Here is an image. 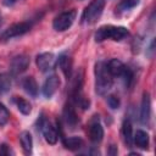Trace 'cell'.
Listing matches in <instances>:
<instances>
[{
  "label": "cell",
  "mask_w": 156,
  "mask_h": 156,
  "mask_svg": "<svg viewBox=\"0 0 156 156\" xmlns=\"http://www.w3.org/2000/svg\"><path fill=\"white\" fill-rule=\"evenodd\" d=\"M117 152H118L117 146H115V145H110V150L107 151V154L111 155V156H113V155H117Z\"/></svg>",
  "instance_id": "4316f807"
},
{
  "label": "cell",
  "mask_w": 156,
  "mask_h": 156,
  "mask_svg": "<svg viewBox=\"0 0 156 156\" xmlns=\"http://www.w3.org/2000/svg\"><path fill=\"white\" fill-rule=\"evenodd\" d=\"M122 136H123V141L128 147H132L133 145V128H132V123L129 119H124L123 124H122Z\"/></svg>",
  "instance_id": "ac0fdd59"
},
{
  "label": "cell",
  "mask_w": 156,
  "mask_h": 156,
  "mask_svg": "<svg viewBox=\"0 0 156 156\" xmlns=\"http://www.w3.org/2000/svg\"><path fill=\"white\" fill-rule=\"evenodd\" d=\"M21 85L23 88V90L32 98H37L38 96V93H39V87H38V83L37 80L33 78V77H24L21 82Z\"/></svg>",
  "instance_id": "5bb4252c"
},
{
  "label": "cell",
  "mask_w": 156,
  "mask_h": 156,
  "mask_svg": "<svg viewBox=\"0 0 156 156\" xmlns=\"http://www.w3.org/2000/svg\"><path fill=\"white\" fill-rule=\"evenodd\" d=\"M1 24H2V16H1V13H0V27H1Z\"/></svg>",
  "instance_id": "f1b7e54d"
},
{
  "label": "cell",
  "mask_w": 156,
  "mask_h": 156,
  "mask_svg": "<svg viewBox=\"0 0 156 156\" xmlns=\"http://www.w3.org/2000/svg\"><path fill=\"white\" fill-rule=\"evenodd\" d=\"M56 62H57V58L55 57V55L52 52H41V54L37 55V57H35L37 67L43 73L54 71Z\"/></svg>",
  "instance_id": "52a82bcc"
},
{
  "label": "cell",
  "mask_w": 156,
  "mask_h": 156,
  "mask_svg": "<svg viewBox=\"0 0 156 156\" xmlns=\"http://www.w3.org/2000/svg\"><path fill=\"white\" fill-rule=\"evenodd\" d=\"M62 143H63V146H65L67 150H69V151H78V150L83 146V144H84L83 139L79 138V136L62 138Z\"/></svg>",
  "instance_id": "d6986e66"
},
{
  "label": "cell",
  "mask_w": 156,
  "mask_h": 156,
  "mask_svg": "<svg viewBox=\"0 0 156 156\" xmlns=\"http://www.w3.org/2000/svg\"><path fill=\"white\" fill-rule=\"evenodd\" d=\"M140 0H121L116 6V13L121 15L127 11H130L132 9L136 7L139 5Z\"/></svg>",
  "instance_id": "ffe728a7"
},
{
  "label": "cell",
  "mask_w": 156,
  "mask_h": 156,
  "mask_svg": "<svg viewBox=\"0 0 156 156\" xmlns=\"http://www.w3.org/2000/svg\"><path fill=\"white\" fill-rule=\"evenodd\" d=\"M56 63L61 68L62 73L67 78V80L71 79V77H72V67H73V60H72V57L68 54H61L58 56Z\"/></svg>",
  "instance_id": "4fadbf2b"
},
{
  "label": "cell",
  "mask_w": 156,
  "mask_h": 156,
  "mask_svg": "<svg viewBox=\"0 0 156 156\" xmlns=\"http://www.w3.org/2000/svg\"><path fill=\"white\" fill-rule=\"evenodd\" d=\"M121 77L123 78V82H124L126 88H130L132 84H133V82H134V73H133V71L128 66H126V68H124L123 73L121 74Z\"/></svg>",
  "instance_id": "603a6c76"
},
{
  "label": "cell",
  "mask_w": 156,
  "mask_h": 156,
  "mask_svg": "<svg viewBox=\"0 0 156 156\" xmlns=\"http://www.w3.org/2000/svg\"><path fill=\"white\" fill-rule=\"evenodd\" d=\"M150 118H151V99H150V94L147 91H144L140 104L139 119L141 124H149Z\"/></svg>",
  "instance_id": "9c48e42d"
},
{
  "label": "cell",
  "mask_w": 156,
  "mask_h": 156,
  "mask_svg": "<svg viewBox=\"0 0 156 156\" xmlns=\"http://www.w3.org/2000/svg\"><path fill=\"white\" fill-rule=\"evenodd\" d=\"M133 143L140 147V149H147L149 147V134L145 130L138 129L134 134H133Z\"/></svg>",
  "instance_id": "e0dca14e"
},
{
  "label": "cell",
  "mask_w": 156,
  "mask_h": 156,
  "mask_svg": "<svg viewBox=\"0 0 156 156\" xmlns=\"http://www.w3.org/2000/svg\"><path fill=\"white\" fill-rule=\"evenodd\" d=\"M106 66L112 77H121L126 68V65L118 58H111L108 62H106Z\"/></svg>",
  "instance_id": "9a60e30c"
},
{
  "label": "cell",
  "mask_w": 156,
  "mask_h": 156,
  "mask_svg": "<svg viewBox=\"0 0 156 156\" xmlns=\"http://www.w3.org/2000/svg\"><path fill=\"white\" fill-rule=\"evenodd\" d=\"M9 118H10V112L7 107L0 102V126H5L9 122Z\"/></svg>",
  "instance_id": "cb8c5ba5"
},
{
  "label": "cell",
  "mask_w": 156,
  "mask_h": 156,
  "mask_svg": "<svg viewBox=\"0 0 156 156\" xmlns=\"http://www.w3.org/2000/svg\"><path fill=\"white\" fill-rule=\"evenodd\" d=\"M89 138L94 144H99L104 139V128H102V126L99 121V116H94L93 121L90 122Z\"/></svg>",
  "instance_id": "7c38bea8"
},
{
  "label": "cell",
  "mask_w": 156,
  "mask_h": 156,
  "mask_svg": "<svg viewBox=\"0 0 156 156\" xmlns=\"http://www.w3.org/2000/svg\"><path fill=\"white\" fill-rule=\"evenodd\" d=\"M30 29H32V22L23 21V22L13 23L12 26H10L7 29H5L0 34V39L1 40H9L12 38H16V37H21V35L28 33Z\"/></svg>",
  "instance_id": "8992f818"
},
{
  "label": "cell",
  "mask_w": 156,
  "mask_h": 156,
  "mask_svg": "<svg viewBox=\"0 0 156 156\" xmlns=\"http://www.w3.org/2000/svg\"><path fill=\"white\" fill-rule=\"evenodd\" d=\"M105 9V0H93L90 4L84 9L82 13V23L85 24H93L95 23L102 15Z\"/></svg>",
  "instance_id": "3957f363"
},
{
  "label": "cell",
  "mask_w": 156,
  "mask_h": 156,
  "mask_svg": "<svg viewBox=\"0 0 156 156\" xmlns=\"http://www.w3.org/2000/svg\"><path fill=\"white\" fill-rule=\"evenodd\" d=\"M107 105H108L112 110H116V108L119 107L121 101H119V99H118L117 96H115V95H108V96H107Z\"/></svg>",
  "instance_id": "d4e9b609"
},
{
  "label": "cell",
  "mask_w": 156,
  "mask_h": 156,
  "mask_svg": "<svg viewBox=\"0 0 156 156\" xmlns=\"http://www.w3.org/2000/svg\"><path fill=\"white\" fill-rule=\"evenodd\" d=\"M62 117H63L65 124L67 127H69L71 129H74L79 123V118L77 116V112H76L72 102H67L65 105L63 111H62Z\"/></svg>",
  "instance_id": "30bf717a"
},
{
  "label": "cell",
  "mask_w": 156,
  "mask_h": 156,
  "mask_svg": "<svg viewBox=\"0 0 156 156\" xmlns=\"http://www.w3.org/2000/svg\"><path fill=\"white\" fill-rule=\"evenodd\" d=\"M129 35V30L123 27V26H112V24H106L101 26L98 28V30L94 34V39L96 43H102L107 39L115 40V41H121L126 39Z\"/></svg>",
  "instance_id": "7a4b0ae2"
},
{
  "label": "cell",
  "mask_w": 156,
  "mask_h": 156,
  "mask_svg": "<svg viewBox=\"0 0 156 156\" xmlns=\"http://www.w3.org/2000/svg\"><path fill=\"white\" fill-rule=\"evenodd\" d=\"M18 0H2V4L5 5V6H12V5H15L16 2H17Z\"/></svg>",
  "instance_id": "83f0119b"
},
{
  "label": "cell",
  "mask_w": 156,
  "mask_h": 156,
  "mask_svg": "<svg viewBox=\"0 0 156 156\" xmlns=\"http://www.w3.org/2000/svg\"><path fill=\"white\" fill-rule=\"evenodd\" d=\"M12 79L9 73H0V95L7 93L11 89Z\"/></svg>",
  "instance_id": "7402d4cb"
},
{
  "label": "cell",
  "mask_w": 156,
  "mask_h": 156,
  "mask_svg": "<svg viewBox=\"0 0 156 156\" xmlns=\"http://www.w3.org/2000/svg\"><path fill=\"white\" fill-rule=\"evenodd\" d=\"M13 102L16 104L18 111L23 115H29L30 111H32V105L29 104V101H27L26 99L23 98H20V96H15L13 98Z\"/></svg>",
  "instance_id": "44dd1931"
},
{
  "label": "cell",
  "mask_w": 156,
  "mask_h": 156,
  "mask_svg": "<svg viewBox=\"0 0 156 156\" xmlns=\"http://www.w3.org/2000/svg\"><path fill=\"white\" fill-rule=\"evenodd\" d=\"M29 56L26 55V54H20V55H16L11 62H10V72H11V76H20L22 74L24 71H27L28 66H29Z\"/></svg>",
  "instance_id": "ba28073f"
},
{
  "label": "cell",
  "mask_w": 156,
  "mask_h": 156,
  "mask_svg": "<svg viewBox=\"0 0 156 156\" xmlns=\"http://www.w3.org/2000/svg\"><path fill=\"white\" fill-rule=\"evenodd\" d=\"M58 87H60V78L56 74H51L45 79L41 87V93L46 99H50L57 91Z\"/></svg>",
  "instance_id": "8fae6325"
},
{
  "label": "cell",
  "mask_w": 156,
  "mask_h": 156,
  "mask_svg": "<svg viewBox=\"0 0 156 156\" xmlns=\"http://www.w3.org/2000/svg\"><path fill=\"white\" fill-rule=\"evenodd\" d=\"M76 16H77L76 10H68V11H63V12L58 13L52 21V28L57 32L67 30L73 24Z\"/></svg>",
  "instance_id": "277c9868"
},
{
  "label": "cell",
  "mask_w": 156,
  "mask_h": 156,
  "mask_svg": "<svg viewBox=\"0 0 156 156\" xmlns=\"http://www.w3.org/2000/svg\"><path fill=\"white\" fill-rule=\"evenodd\" d=\"M20 143L26 155H30L33 151V138L28 130H23L20 134Z\"/></svg>",
  "instance_id": "2e32d148"
},
{
  "label": "cell",
  "mask_w": 156,
  "mask_h": 156,
  "mask_svg": "<svg viewBox=\"0 0 156 156\" xmlns=\"http://www.w3.org/2000/svg\"><path fill=\"white\" fill-rule=\"evenodd\" d=\"M95 73V91L99 95H106L113 84V77L110 74L106 62L98 61L94 68Z\"/></svg>",
  "instance_id": "6da1fadb"
},
{
  "label": "cell",
  "mask_w": 156,
  "mask_h": 156,
  "mask_svg": "<svg viewBox=\"0 0 156 156\" xmlns=\"http://www.w3.org/2000/svg\"><path fill=\"white\" fill-rule=\"evenodd\" d=\"M15 152L11 150V147L7 145V144H1L0 145V155L1 156H10V155H13Z\"/></svg>",
  "instance_id": "484cf974"
},
{
  "label": "cell",
  "mask_w": 156,
  "mask_h": 156,
  "mask_svg": "<svg viewBox=\"0 0 156 156\" xmlns=\"http://www.w3.org/2000/svg\"><path fill=\"white\" fill-rule=\"evenodd\" d=\"M38 128L41 130L43 133V136L45 139L46 143L51 144V145H55L58 140V133H57V129L54 127V124L51 122H49L44 115L41 113L39 119H38Z\"/></svg>",
  "instance_id": "5b68a950"
}]
</instances>
